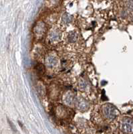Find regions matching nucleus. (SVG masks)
I'll use <instances>...</instances> for the list:
<instances>
[{
  "instance_id": "f257e3e1",
  "label": "nucleus",
  "mask_w": 133,
  "mask_h": 134,
  "mask_svg": "<svg viewBox=\"0 0 133 134\" xmlns=\"http://www.w3.org/2000/svg\"><path fill=\"white\" fill-rule=\"evenodd\" d=\"M103 113L106 118L108 119H114L118 115V111L111 105H106L103 107Z\"/></svg>"
},
{
  "instance_id": "f03ea898",
  "label": "nucleus",
  "mask_w": 133,
  "mask_h": 134,
  "mask_svg": "<svg viewBox=\"0 0 133 134\" xmlns=\"http://www.w3.org/2000/svg\"><path fill=\"white\" fill-rule=\"evenodd\" d=\"M121 129L124 133L130 134L133 133V121L130 119L126 118L124 119L121 124Z\"/></svg>"
},
{
  "instance_id": "7ed1b4c3",
  "label": "nucleus",
  "mask_w": 133,
  "mask_h": 134,
  "mask_svg": "<svg viewBox=\"0 0 133 134\" xmlns=\"http://www.w3.org/2000/svg\"><path fill=\"white\" fill-rule=\"evenodd\" d=\"M76 106L81 111H85L89 108V103L82 98H78L76 101Z\"/></svg>"
},
{
  "instance_id": "20e7f679",
  "label": "nucleus",
  "mask_w": 133,
  "mask_h": 134,
  "mask_svg": "<svg viewBox=\"0 0 133 134\" xmlns=\"http://www.w3.org/2000/svg\"><path fill=\"white\" fill-rule=\"evenodd\" d=\"M64 102L66 103V104L68 105H70L72 104V103L74 101V95L72 93L68 92L64 95Z\"/></svg>"
},
{
  "instance_id": "39448f33",
  "label": "nucleus",
  "mask_w": 133,
  "mask_h": 134,
  "mask_svg": "<svg viewBox=\"0 0 133 134\" xmlns=\"http://www.w3.org/2000/svg\"><path fill=\"white\" fill-rule=\"evenodd\" d=\"M46 63L47 66L49 67H53L58 63V60L56 57H53V56H49L48 57L46 60Z\"/></svg>"
},
{
  "instance_id": "423d86ee",
  "label": "nucleus",
  "mask_w": 133,
  "mask_h": 134,
  "mask_svg": "<svg viewBox=\"0 0 133 134\" xmlns=\"http://www.w3.org/2000/svg\"><path fill=\"white\" fill-rule=\"evenodd\" d=\"M68 41L70 42H75L78 40L77 34L76 32H70V34H68Z\"/></svg>"
},
{
  "instance_id": "0eeeda50",
  "label": "nucleus",
  "mask_w": 133,
  "mask_h": 134,
  "mask_svg": "<svg viewBox=\"0 0 133 134\" xmlns=\"http://www.w3.org/2000/svg\"><path fill=\"white\" fill-rule=\"evenodd\" d=\"M60 34L58 32H53L49 35V40L52 42H54L60 38Z\"/></svg>"
},
{
  "instance_id": "6e6552de",
  "label": "nucleus",
  "mask_w": 133,
  "mask_h": 134,
  "mask_svg": "<svg viewBox=\"0 0 133 134\" xmlns=\"http://www.w3.org/2000/svg\"><path fill=\"white\" fill-rule=\"evenodd\" d=\"M72 15H69L68 14H64L63 15V17H62V20H63V21L65 24H68V23H70V21H72Z\"/></svg>"
},
{
  "instance_id": "1a4fd4ad",
  "label": "nucleus",
  "mask_w": 133,
  "mask_h": 134,
  "mask_svg": "<svg viewBox=\"0 0 133 134\" xmlns=\"http://www.w3.org/2000/svg\"><path fill=\"white\" fill-rule=\"evenodd\" d=\"M79 87H80V88L81 90H82V91L86 90L88 87V85L86 82L84 80H83V79L80 80V81H79Z\"/></svg>"
},
{
  "instance_id": "9d476101",
  "label": "nucleus",
  "mask_w": 133,
  "mask_h": 134,
  "mask_svg": "<svg viewBox=\"0 0 133 134\" xmlns=\"http://www.w3.org/2000/svg\"><path fill=\"white\" fill-rule=\"evenodd\" d=\"M35 70L39 73H44L45 71V67L42 64H38L35 66Z\"/></svg>"
},
{
  "instance_id": "9b49d317",
  "label": "nucleus",
  "mask_w": 133,
  "mask_h": 134,
  "mask_svg": "<svg viewBox=\"0 0 133 134\" xmlns=\"http://www.w3.org/2000/svg\"><path fill=\"white\" fill-rule=\"evenodd\" d=\"M128 6L130 10H133V0H129L128 1Z\"/></svg>"
},
{
  "instance_id": "f8f14e48",
  "label": "nucleus",
  "mask_w": 133,
  "mask_h": 134,
  "mask_svg": "<svg viewBox=\"0 0 133 134\" xmlns=\"http://www.w3.org/2000/svg\"><path fill=\"white\" fill-rule=\"evenodd\" d=\"M9 122H10V125L12 127V128H13V130H15V127L14 126V125H13V124L11 123V122H10V121H9Z\"/></svg>"
},
{
  "instance_id": "ddd939ff",
  "label": "nucleus",
  "mask_w": 133,
  "mask_h": 134,
  "mask_svg": "<svg viewBox=\"0 0 133 134\" xmlns=\"http://www.w3.org/2000/svg\"></svg>"
}]
</instances>
